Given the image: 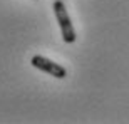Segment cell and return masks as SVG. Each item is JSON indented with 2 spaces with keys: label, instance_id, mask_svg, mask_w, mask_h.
<instances>
[{
  "label": "cell",
  "instance_id": "6da1fadb",
  "mask_svg": "<svg viewBox=\"0 0 129 124\" xmlns=\"http://www.w3.org/2000/svg\"><path fill=\"white\" fill-rule=\"evenodd\" d=\"M54 14H55V19H57V22H59L64 42L66 44L76 42V30L72 27V20H71V17H69V12H67L66 4H64L62 0H55V2H54Z\"/></svg>",
  "mask_w": 129,
  "mask_h": 124
},
{
  "label": "cell",
  "instance_id": "7a4b0ae2",
  "mask_svg": "<svg viewBox=\"0 0 129 124\" xmlns=\"http://www.w3.org/2000/svg\"><path fill=\"white\" fill-rule=\"evenodd\" d=\"M30 64H32L35 69H39V71H42V72H47V74L57 77V79L67 77V69L66 67H62L60 64H55L54 60L44 57V55H34Z\"/></svg>",
  "mask_w": 129,
  "mask_h": 124
}]
</instances>
